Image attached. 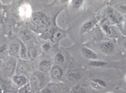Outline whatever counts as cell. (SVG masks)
Masks as SVG:
<instances>
[{"label": "cell", "mask_w": 126, "mask_h": 93, "mask_svg": "<svg viewBox=\"0 0 126 93\" xmlns=\"http://www.w3.org/2000/svg\"><path fill=\"white\" fill-rule=\"evenodd\" d=\"M113 93V92H110V93Z\"/></svg>", "instance_id": "24"}, {"label": "cell", "mask_w": 126, "mask_h": 93, "mask_svg": "<svg viewBox=\"0 0 126 93\" xmlns=\"http://www.w3.org/2000/svg\"><path fill=\"white\" fill-rule=\"evenodd\" d=\"M20 44H21V49L20 51V54L21 56V57L22 58H25L26 57V48L24 44H23L22 41L19 40Z\"/></svg>", "instance_id": "13"}, {"label": "cell", "mask_w": 126, "mask_h": 93, "mask_svg": "<svg viewBox=\"0 0 126 93\" xmlns=\"http://www.w3.org/2000/svg\"><path fill=\"white\" fill-rule=\"evenodd\" d=\"M51 74L53 78L56 79L61 78L63 74L61 68L58 66H55L51 71Z\"/></svg>", "instance_id": "5"}, {"label": "cell", "mask_w": 126, "mask_h": 93, "mask_svg": "<svg viewBox=\"0 0 126 93\" xmlns=\"http://www.w3.org/2000/svg\"><path fill=\"white\" fill-rule=\"evenodd\" d=\"M93 81L97 83L102 88H105L107 86V84L106 82L102 79H94V80H93Z\"/></svg>", "instance_id": "15"}, {"label": "cell", "mask_w": 126, "mask_h": 93, "mask_svg": "<svg viewBox=\"0 0 126 93\" xmlns=\"http://www.w3.org/2000/svg\"><path fill=\"white\" fill-rule=\"evenodd\" d=\"M5 70L7 71V72H11L12 71L13 69V66L11 63H8L6 66Z\"/></svg>", "instance_id": "19"}, {"label": "cell", "mask_w": 126, "mask_h": 93, "mask_svg": "<svg viewBox=\"0 0 126 93\" xmlns=\"http://www.w3.org/2000/svg\"><path fill=\"white\" fill-rule=\"evenodd\" d=\"M28 56L30 59L32 60L37 55L36 51L33 48H30L28 50Z\"/></svg>", "instance_id": "12"}, {"label": "cell", "mask_w": 126, "mask_h": 93, "mask_svg": "<svg viewBox=\"0 0 126 93\" xmlns=\"http://www.w3.org/2000/svg\"><path fill=\"white\" fill-rule=\"evenodd\" d=\"M125 81H126V76H125Z\"/></svg>", "instance_id": "23"}, {"label": "cell", "mask_w": 126, "mask_h": 93, "mask_svg": "<svg viewBox=\"0 0 126 93\" xmlns=\"http://www.w3.org/2000/svg\"><path fill=\"white\" fill-rule=\"evenodd\" d=\"M82 51L84 56L87 58L93 60H95L97 58V56L96 53L90 49L87 48H83Z\"/></svg>", "instance_id": "3"}, {"label": "cell", "mask_w": 126, "mask_h": 93, "mask_svg": "<svg viewBox=\"0 0 126 93\" xmlns=\"http://www.w3.org/2000/svg\"><path fill=\"white\" fill-rule=\"evenodd\" d=\"M93 21H88L84 24L82 28L84 30H86L89 28H90L91 27L93 26Z\"/></svg>", "instance_id": "16"}, {"label": "cell", "mask_w": 126, "mask_h": 93, "mask_svg": "<svg viewBox=\"0 0 126 93\" xmlns=\"http://www.w3.org/2000/svg\"><path fill=\"white\" fill-rule=\"evenodd\" d=\"M28 67L26 63L22 61H19L18 63L17 66L16 68L17 73H23L26 72L27 70Z\"/></svg>", "instance_id": "8"}, {"label": "cell", "mask_w": 126, "mask_h": 93, "mask_svg": "<svg viewBox=\"0 0 126 93\" xmlns=\"http://www.w3.org/2000/svg\"><path fill=\"white\" fill-rule=\"evenodd\" d=\"M51 61L45 60L41 62L39 64V68L41 70L44 72H48L51 70Z\"/></svg>", "instance_id": "4"}, {"label": "cell", "mask_w": 126, "mask_h": 93, "mask_svg": "<svg viewBox=\"0 0 126 93\" xmlns=\"http://www.w3.org/2000/svg\"><path fill=\"white\" fill-rule=\"evenodd\" d=\"M67 77L70 80H74L79 78V75L77 72L73 71H70L67 73Z\"/></svg>", "instance_id": "11"}, {"label": "cell", "mask_w": 126, "mask_h": 93, "mask_svg": "<svg viewBox=\"0 0 126 93\" xmlns=\"http://www.w3.org/2000/svg\"><path fill=\"white\" fill-rule=\"evenodd\" d=\"M82 1L80 0H75L72 1V4L73 7H78L82 4Z\"/></svg>", "instance_id": "17"}, {"label": "cell", "mask_w": 126, "mask_h": 93, "mask_svg": "<svg viewBox=\"0 0 126 93\" xmlns=\"http://www.w3.org/2000/svg\"><path fill=\"white\" fill-rule=\"evenodd\" d=\"M32 21L38 27H41L45 25L47 23V18L44 14L36 13L32 15Z\"/></svg>", "instance_id": "1"}, {"label": "cell", "mask_w": 126, "mask_h": 93, "mask_svg": "<svg viewBox=\"0 0 126 93\" xmlns=\"http://www.w3.org/2000/svg\"><path fill=\"white\" fill-rule=\"evenodd\" d=\"M13 80L14 82L19 86H22L26 84L27 82V79L23 76H15L13 78Z\"/></svg>", "instance_id": "7"}, {"label": "cell", "mask_w": 126, "mask_h": 93, "mask_svg": "<svg viewBox=\"0 0 126 93\" xmlns=\"http://www.w3.org/2000/svg\"><path fill=\"white\" fill-rule=\"evenodd\" d=\"M19 50V46L17 44H13L9 47L8 51L9 53L11 56H14L16 54Z\"/></svg>", "instance_id": "9"}, {"label": "cell", "mask_w": 126, "mask_h": 93, "mask_svg": "<svg viewBox=\"0 0 126 93\" xmlns=\"http://www.w3.org/2000/svg\"><path fill=\"white\" fill-rule=\"evenodd\" d=\"M22 38L24 40H27V39H30V35H27L26 34H23V35H22Z\"/></svg>", "instance_id": "22"}, {"label": "cell", "mask_w": 126, "mask_h": 93, "mask_svg": "<svg viewBox=\"0 0 126 93\" xmlns=\"http://www.w3.org/2000/svg\"><path fill=\"white\" fill-rule=\"evenodd\" d=\"M50 48V46L49 45V44H45L43 45V48L44 50H46V51H47L48 50H49Z\"/></svg>", "instance_id": "21"}, {"label": "cell", "mask_w": 126, "mask_h": 93, "mask_svg": "<svg viewBox=\"0 0 126 93\" xmlns=\"http://www.w3.org/2000/svg\"><path fill=\"white\" fill-rule=\"evenodd\" d=\"M64 57L61 54H58L56 55L55 57V61L58 64H61L64 61Z\"/></svg>", "instance_id": "14"}, {"label": "cell", "mask_w": 126, "mask_h": 93, "mask_svg": "<svg viewBox=\"0 0 126 93\" xmlns=\"http://www.w3.org/2000/svg\"><path fill=\"white\" fill-rule=\"evenodd\" d=\"M102 48L103 52L109 53L112 52L114 49V45L110 41H107L102 45Z\"/></svg>", "instance_id": "6"}, {"label": "cell", "mask_w": 126, "mask_h": 93, "mask_svg": "<svg viewBox=\"0 0 126 93\" xmlns=\"http://www.w3.org/2000/svg\"><path fill=\"white\" fill-rule=\"evenodd\" d=\"M106 64H107V63L106 62L99 61V60H94V61L91 62L89 63V65L91 66L98 67L104 66Z\"/></svg>", "instance_id": "10"}, {"label": "cell", "mask_w": 126, "mask_h": 93, "mask_svg": "<svg viewBox=\"0 0 126 93\" xmlns=\"http://www.w3.org/2000/svg\"><path fill=\"white\" fill-rule=\"evenodd\" d=\"M62 36V34L60 32L55 31L53 33V37L54 39H59Z\"/></svg>", "instance_id": "18"}, {"label": "cell", "mask_w": 126, "mask_h": 93, "mask_svg": "<svg viewBox=\"0 0 126 93\" xmlns=\"http://www.w3.org/2000/svg\"><path fill=\"white\" fill-rule=\"evenodd\" d=\"M92 85L93 88H94V89H101L102 88L99 85H98L97 83L94 82V81H93V82L92 83Z\"/></svg>", "instance_id": "20"}, {"label": "cell", "mask_w": 126, "mask_h": 93, "mask_svg": "<svg viewBox=\"0 0 126 93\" xmlns=\"http://www.w3.org/2000/svg\"><path fill=\"white\" fill-rule=\"evenodd\" d=\"M30 83L32 86L34 88H39L42 83V79L38 75L33 74L30 78Z\"/></svg>", "instance_id": "2"}]
</instances>
